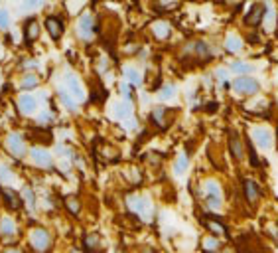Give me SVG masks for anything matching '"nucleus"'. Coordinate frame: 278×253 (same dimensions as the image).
<instances>
[{
  "label": "nucleus",
  "mask_w": 278,
  "mask_h": 253,
  "mask_svg": "<svg viewBox=\"0 0 278 253\" xmlns=\"http://www.w3.org/2000/svg\"><path fill=\"white\" fill-rule=\"evenodd\" d=\"M231 89L237 93V95H257L261 91V83L257 77H250V75H245V77H235L233 83H231Z\"/></svg>",
  "instance_id": "obj_1"
},
{
  "label": "nucleus",
  "mask_w": 278,
  "mask_h": 253,
  "mask_svg": "<svg viewBox=\"0 0 278 253\" xmlns=\"http://www.w3.org/2000/svg\"><path fill=\"white\" fill-rule=\"evenodd\" d=\"M266 12H268V4H264V2H255V4H250L249 12L245 14V24H247L249 28H259V26L264 22Z\"/></svg>",
  "instance_id": "obj_2"
},
{
  "label": "nucleus",
  "mask_w": 278,
  "mask_h": 253,
  "mask_svg": "<svg viewBox=\"0 0 278 253\" xmlns=\"http://www.w3.org/2000/svg\"><path fill=\"white\" fill-rule=\"evenodd\" d=\"M250 136H252L255 147H259V149L268 150L272 149V145H274V134L268 127H255L250 131Z\"/></svg>",
  "instance_id": "obj_3"
},
{
  "label": "nucleus",
  "mask_w": 278,
  "mask_h": 253,
  "mask_svg": "<svg viewBox=\"0 0 278 253\" xmlns=\"http://www.w3.org/2000/svg\"><path fill=\"white\" fill-rule=\"evenodd\" d=\"M229 150H231V154H233V158L237 163H243L245 156H247V145L241 139L239 131H235V129L229 131Z\"/></svg>",
  "instance_id": "obj_4"
},
{
  "label": "nucleus",
  "mask_w": 278,
  "mask_h": 253,
  "mask_svg": "<svg viewBox=\"0 0 278 253\" xmlns=\"http://www.w3.org/2000/svg\"><path fill=\"white\" fill-rule=\"evenodd\" d=\"M186 54H190L191 58H195V60H204V61L211 60V48L204 40L190 42V44L186 45Z\"/></svg>",
  "instance_id": "obj_5"
},
{
  "label": "nucleus",
  "mask_w": 278,
  "mask_h": 253,
  "mask_svg": "<svg viewBox=\"0 0 278 253\" xmlns=\"http://www.w3.org/2000/svg\"><path fill=\"white\" fill-rule=\"evenodd\" d=\"M243 194H245L247 204H250V206H259L261 198H263V190H261V186L250 178L243 180Z\"/></svg>",
  "instance_id": "obj_6"
},
{
  "label": "nucleus",
  "mask_w": 278,
  "mask_h": 253,
  "mask_svg": "<svg viewBox=\"0 0 278 253\" xmlns=\"http://www.w3.org/2000/svg\"><path fill=\"white\" fill-rule=\"evenodd\" d=\"M150 119H152L154 125H158L160 129H168L170 121H172V111L168 107H154L152 113H150Z\"/></svg>",
  "instance_id": "obj_7"
},
{
  "label": "nucleus",
  "mask_w": 278,
  "mask_h": 253,
  "mask_svg": "<svg viewBox=\"0 0 278 253\" xmlns=\"http://www.w3.org/2000/svg\"><path fill=\"white\" fill-rule=\"evenodd\" d=\"M49 234L45 229H34L32 232V245L38 249V251H45L49 247Z\"/></svg>",
  "instance_id": "obj_8"
},
{
  "label": "nucleus",
  "mask_w": 278,
  "mask_h": 253,
  "mask_svg": "<svg viewBox=\"0 0 278 253\" xmlns=\"http://www.w3.org/2000/svg\"><path fill=\"white\" fill-rule=\"evenodd\" d=\"M45 28H47L49 36H52L54 40H59V38L63 36V20H61L59 16H49V18L45 20Z\"/></svg>",
  "instance_id": "obj_9"
},
{
  "label": "nucleus",
  "mask_w": 278,
  "mask_h": 253,
  "mask_svg": "<svg viewBox=\"0 0 278 253\" xmlns=\"http://www.w3.org/2000/svg\"><path fill=\"white\" fill-rule=\"evenodd\" d=\"M225 50H227L229 54H241V52L245 50L243 38H241L239 34H229V36L225 38Z\"/></svg>",
  "instance_id": "obj_10"
},
{
  "label": "nucleus",
  "mask_w": 278,
  "mask_h": 253,
  "mask_svg": "<svg viewBox=\"0 0 278 253\" xmlns=\"http://www.w3.org/2000/svg\"><path fill=\"white\" fill-rule=\"evenodd\" d=\"M38 36H40V24H38L36 18H30L26 22V26H24V40H26V44H32L34 40H38Z\"/></svg>",
  "instance_id": "obj_11"
},
{
  "label": "nucleus",
  "mask_w": 278,
  "mask_h": 253,
  "mask_svg": "<svg viewBox=\"0 0 278 253\" xmlns=\"http://www.w3.org/2000/svg\"><path fill=\"white\" fill-rule=\"evenodd\" d=\"M152 34H154V38H158V40H168L170 34H172V26H170L166 20H158V22L152 24Z\"/></svg>",
  "instance_id": "obj_12"
},
{
  "label": "nucleus",
  "mask_w": 278,
  "mask_h": 253,
  "mask_svg": "<svg viewBox=\"0 0 278 253\" xmlns=\"http://www.w3.org/2000/svg\"><path fill=\"white\" fill-rule=\"evenodd\" d=\"M221 249V241L217 236H204L201 239V251L204 253H217Z\"/></svg>",
  "instance_id": "obj_13"
},
{
  "label": "nucleus",
  "mask_w": 278,
  "mask_h": 253,
  "mask_svg": "<svg viewBox=\"0 0 278 253\" xmlns=\"http://www.w3.org/2000/svg\"><path fill=\"white\" fill-rule=\"evenodd\" d=\"M201 188H204L205 198H221V184L217 180L213 178L205 180L204 184H201Z\"/></svg>",
  "instance_id": "obj_14"
},
{
  "label": "nucleus",
  "mask_w": 278,
  "mask_h": 253,
  "mask_svg": "<svg viewBox=\"0 0 278 253\" xmlns=\"http://www.w3.org/2000/svg\"><path fill=\"white\" fill-rule=\"evenodd\" d=\"M79 36L81 38H89L93 34V16L91 14H83L79 18Z\"/></svg>",
  "instance_id": "obj_15"
},
{
  "label": "nucleus",
  "mask_w": 278,
  "mask_h": 253,
  "mask_svg": "<svg viewBox=\"0 0 278 253\" xmlns=\"http://www.w3.org/2000/svg\"><path fill=\"white\" fill-rule=\"evenodd\" d=\"M231 72L237 74V77H245V75H250L255 72V65L249 63V61H233L231 63Z\"/></svg>",
  "instance_id": "obj_16"
},
{
  "label": "nucleus",
  "mask_w": 278,
  "mask_h": 253,
  "mask_svg": "<svg viewBox=\"0 0 278 253\" xmlns=\"http://www.w3.org/2000/svg\"><path fill=\"white\" fill-rule=\"evenodd\" d=\"M32 156H34V163L38 166H42V168H49L52 166V156L44 149H34L32 150Z\"/></svg>",
  "instance_id": "obj_17"
},
{
  "label": "nucleus",
  "mask_w": 278,
  "mask_h": 253,
  "mask_svg": "<svg viewBox=\"0 0 278 253\" xmlns=\"http://www.w3.org/2000/svg\"><path fill=\"white\" fill-rule=\"evenodd\" d=\"M85 249H87V253H101L103 251L101 238L97 234H89L87 238H85Z\"/></svg>",
  "instance_id": "obj_18"
},
{
  "label": "nucleus",
  "mask_w": 278,
  "mask_h": 253,
  "mask_svg": "<svg viewBox=\"0 0 278 253\" xmlns=\"http://www.w3.org/2000/svg\"><path fill=\"white\" fill-rule=\"evenodd\" d=\"M205 225L211 229V232H215V236H229V229L219 222V220H215V218H205Z\"/></svg>",
  "instance_id": "obj_19"
},
{
  "label": "nucleus",
  "mask_w": 278,
  "mask_h": 253,
  "mask_svg": "<svg viewBox=\"0 0 278 253\" xmlns=\"http://www.w3.org/2000/svg\"><path fill=\"white\" fill-rule=\"evenodd\" d=\"M67 85H69V89H71V95H73L77 101H81V99L85 97V93H83V87H81V83L77 81V77L69 75V77H67Z\"/></svg>",
  "instance_id": "obj_20"
},
{
  "label": "nucleus",
  "mask_w": 278,
  "mask_h": 253,
  "mask_svg": "<svg viewBox=\"0 0 278 253\" xmlns=\"http://www.w3.org/2000/svg\"><path fill=\"white\" fill-rule=\"evenodd\" d=\"M2 196H4V200L8 202V208H12V210H18L20 208V198H18V194H14L10 188H2Z\"/></svg>",
  "instance_id": "obj_21"
},
{
  "label": "nucleus",
  "mask_w": 278,
  "mask_h": 253,
  "mask_svg": "<svg viewBox=\"0 0 278 253\" xmlns=\"http://www.w3.org/2000/svg\"><path fill=\"white\" fill-rule=\"evenodd\" d=\"M34 109H36V99L32 95H22L20 97V111L30 115V113H34Z\"/></svg>",
  "instance_id": "obj_22"
},
{
  "label": "nucleus",
  "mask_w": 278,
  "mask_h": 253,
  "mask_svg": "<svg viewBox=\"0 0 278 253\" xmlns=\"http://www.w3.org/2000/svg\"><path fill=\"white\" fill-rule=\"evenodd\" d=\"M8 149L12 150L16 156H22V154H24V150H26L24 149L22 139H20L18 134H12V136H10V141H8Z\"/></svg>",
  "instance_id": "obj_23"
},
{
  "label": "nucleus",
  "mask_w": 278,
  "mask_h": 253,
  "mask_svg": "<svg viewBox=\"0 0 278 253\" xmlns=\"http://www.w3.org/2000/svg\"><path fill=\"white\" fill-rule=\"evenodd\" d=\"M30 136H34L36 139V143H42V145H49L52 143V133L49 131H45V129H34Z\"/></svg>",
  "instance_id": "obj_24"
},
{
  "label": "nucleus",
  "mask_w": 278,
  "mask_h": 253,
  "mask_svg": "<svg viewBox=\"0 0 278 253\" xmlns=\"http://www.w3.org/2000/svg\"><path fill=\"white\" fill-rule=\"evenodd\" d=\"M188 166H190V158L186 154H180L176 158V163H174V172L176 174H184L188 170Z\"/></svg>",
  "instance_id": "obj_25"
},
{
  "label": "nucleus",
  "mask_w": 278,
  "mask_h": 253,
  "mask_svg": "<svg viewBox=\"0 0 278 253\" xmlns=\"http://www.w3.org/2000/svg\"><path fill=\"white\" fill-rule=\"evenodd\" d=\"M65 206H67V210H69L71 214H79V210H81V202H79V198H77V196H67V198H65Z\"/></svg>",
  "instance_id": "obj_26"
},
{
  "label": "nucleus",
  "mask_w": 278,
  "mask_h": 253,
  "mask_svg": "<svg viewBox=\"0 0 278 253\" xmlns=\"http://www.w3.org/2000/svg\"><path fill=\"white\" fill-rule=\"evenodd\" d=\"M0 234L4 236V238H10V236H14V225H12V222L10 220H2V223H0Z\"/></svg>",
  "instance_id": "obj_27"
},
{
  "label": "nucleus",
  "mask_w": 278,
  "mask_h": 253,
  "mask_svg": "<svg viewBox=\"0 0 278 253\" xmlns=\"http://www.w3.org/2000/svg\"><path fill=\"white\" fill-rule=\"evenodd\" d=\"M247 154H249V160H250V166H259L261 160H259V156H257V152H255V143H247Z\"/></svg>",
  "instance_id": "obj_28"
},
{
  "label": "nucleus",
  "mask_w": 278,
  "mask_h": 253,
  "mask_svg": "<svg viewBox=\"0 0 278 253\" xmlns=\"http://www.w3.org/2000/svg\"><path fill=\"white\" fill-rule=\"evenodd\" d=\"M176 95V85H172V83H168L166 87H162V91H160V99H172Z\"/></svg>",
  "instance_id": "obj_29"
},
{
  "label": "nucleus",
  "mask_w": 278,
  "mask_h": 253,
  "mask_svg": "<svg viewBox=\"0 0 278 253\" xmlns=\"http://www.w3.org/2000/svg\"><path fill=\"white\" fill-rule=\"evenodd\" d=\"M278 20V16H276V12H274V10H268V12H266V16H264V26H266V28H268V30H272V26H274V22H276Z\"/></svg>",
  "instance_id": "obj_30"
},
{
  "label": "nucleus",
  "mask_w": 278,
  "mask_h": 253,
  "mask_svg": "<svg viewBox=\"0 0 278 253\" xmlns=\"http://www.w3.org/2000/svg\"><path fill=\"white\" fill-rule=\"evenodd\" d=\"M124 75L131 79V83H140V75H138V72L134 70V67H124Z\"/></svg>",
  "instance_id": "obj_31"
},
{
  "label": "nucleus",
  "mask_w": 278,
  "mask_h": 253,
  "mask_svg": "<svg viewBox=\"0 0 278 253\" xmlns=\"http://www.w3.org/2000/svg\"><path fill=\"white\" fill-rule=\"evenodd\" d=\"M59 99H61V103L65 105L69 111H75V101L71 99V97H67V93H63V91H61V93H59Z\"/></svg>",
  "instance_id": "obj_32"
},
{
  "label": "nucleus",
  "mask_w": 278,
  "mask_h": 253,
  "mask_svg": "<svg viewBox=\"0 0 278 253\" xmlns=\"http://www.w3.org/2000/svg\"><path fill=\"white\" fill-rule=\"evenodd\" d=\"M36 85H38V77H36V75H26V79L22 81V87H24V89L36 87Z\"/></svg>",
  "instance_id": "obj_33"
},
{
  "label": "nucleus",
  "mask_w": 278,
  "mask_h": 253,
  "mask_svg": "<svg viewBox=\"0 0 278 253\" xmlns=\"http://www.w3.org/2000/svg\"><path fill=\"white\" fill-rule=\"evenodd\" d=\"M215 77H217V81L225 83V81H227V77H229V70H225V67H217V70H215Z\"/></svg>",
  "instance_id": "obj_34"
},
{
  "label": "nucleus",
  "mask_w": 278,
  "mask_h": 253,
  "mask_svg": "<svg viewBox=\"0 0 278 253\" xmlns=\"http://www.w3.org/2000/svg\"><path fill=\"white\" fill-rule=\"evenodd\" d=\"M156 8H162V10H174V8H180L178 2H158Z\"/></svg>",
  "instance_id": "obj_35"
},
{
  "label": "nucleus",
  "mask_w": 278,
  "mask_h": 253,
  "mask_svg": "<svg viewBox=\"0 0 278 253\" xmlns=\"http://www.w3.org/2000/svg\"><path fill=\"white\" fill-rule=\"evenodd\" d=\"M117 115L118 117H129V115H131V107H129V105H118Z\"/></svg>",
  "instance_id": "obj_36"
},
{
  "label": "nucleus",
  "mask_w": 278,
  "mask_h": 253,
  "mask_svg": "<svg viewBox=\"0 0 278 253\" xmlns=\"http://www.w3.org/2000/svg\"><path fill=\"white\" fill-rule=\"evenodd\" d=\"M8 24V16H6V12H0V26L4 28Z\"/></svg>",
  "instance_id": "obj_37"
},
{
  "label": "nucleus",
  "mask_w": 278,
  "mask_h": 253,
  "mask_svg": "<svg viewBox=\"0 0 278 253\" xmlns=\"http://www.w3.org/2000/svg\"><path fill=\"white\" fill-rule=\"evenodd\" d=\"M140 253H154V249H152V247H144Z\"/></svg>",
  "instance_id": "obj_38"
},
{
  "label": "nucleus",
  "mask_w": 278,
  "mask_h": 253,
  "mask_svg": "<svg viewBox=\"0 0 278 253\" xmlns=\"http://www.w3.org/2000/svg\"><path fill=\"white\" fill-rule=\"evenodd\" d=\"M221 253H235V251H233V249H223Z\"/></svg>",
  "instance_id": "obj_39"
},
{
  "label": "nucleus",
  "mask_w": 278,
  "mask_h": 253,
  "mask_svg": "<svg viewBox=\"0 0 278 253\" xmlns=\"http://www.w3.org/2000/svg\"><path fill=\"white\" fill-rule=\"evenodd\" d=\"M71 253H83V251H79V249H71Z\"/></svg>",
  "instance_id": "obj_40"
}]
</instances>
